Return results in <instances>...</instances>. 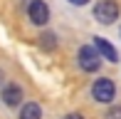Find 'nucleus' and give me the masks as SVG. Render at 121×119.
I'll use <instances>...</instances> for the list:
<instances>
[{
  "label": "nucleus",
  "mask_w": 121,
  "mask_h": 119,
  "mask_svg": "<svg viewBox=\"0 0 121 119\" xmlns=\"http://www.w3.org/2000/svg\"><path fill=\"white\" fill-rule=\"evenodd\" d=\"M94 18L96 23L101 25H111L119 20V5L116 0H99V3L94 5Z\"/></svg>",
  "instance_id": "obj_1"
},
{
  "label": "nucleus",
  "mask_w": 121,
  "mask_h": 119,
  "mask_svg": "<svg viewBox=\"0 0 121 119\" xmlns=\"http://www.w3.org/2000/svg\"><path fill=\"white\" fill-rule=\"evenodd\" d=\"M106 119H121V107H111L109 114H106Z\"/></svg>",
  "instance_id": "obj_9"
},
{
  "label": "nucleus",
  "mask_w": 121,
  "mask_h": 119,
  "mask_svg": "<svg viewBox=\"0 0 121 119\" xmlns=\"http://www.w3.org/2000/svg\"><path fill=\"white\" fill-rule=\"evenodd\" d=\"M79 67L84 69V72H96L99 67H101V57H99V52L94 50V47H89V45H84V47H79Z\"/></svg>",
  "instance_id": "obj_4"
},
{
  "label": "nucleus",
  "mask_w": 121,
  "mask_h": 119,
  "mask_svg": "<svg viewBox=\"0 0 121 119\" xmlns=\"http://www.w3.org/2000/svg\"><path fill=\"white\" fill-rule=\"evenodd\" d=\"M64 119H84V117H82V114H67Z\"/></svg>",
  "instance_id": "obj_11"
},
{
  "label": "nucleus",
  "mask_w": 121,
  "mask_h": 119,
  "mask_svg": "<svg viewBox=\"0 0 121 119\" xmlns=\"http://www.w3.org/2000/svg\"><path fill=\"white\" fill-rule=\"evenodd\" d=\"M3 102L8 107H17L20 102H22V89H20L17 84H8V87L3 89Z\"/></svg>",
  "instance_id": "obj_6"
},
{
  "label": "nucleus",
  "mask_w": 121,
  "mask_h": 119,
  "mask_svg": "<svg viewBox=\"0 0 121 119\" xmlns=\"http://www.w3.org/2000/svg\"><path fill=\"white\" fill-rule=\"evenodd\" d=\"M27 15H30V23L32 25H47L49 23V5L45 0H30L27 5Z\"/></svg>",
  "instance_id": "obj_3"
},
{
  "label": "nucleus",
  "mask_w": 121,
  "mask_h": 119,
  "mask_svg": "<svg viewBox=\"0 0 121 119\" xmlns=\"http://www.w3.org/2000/svg\"><path fill=\"white\" fill-rule=\"evenodd\" d=\"M91 97L99 102V104H109V102L116 97V87L109 77H99L94 84H91Z\"/></svg>",
  "instance_id": "obj_2"
},
{
  "label": "nucleus",
  "mask_w": 121,
  "mask_h": 119,
  "mask_svg": "<svg viewBox=\"0 0 121 119\" xmlns=\"http://www.w3.org/2000/svg\"><path fill=\"white\" fill-rule=\"evenodd\" d=\"M94 50L99 52V57H104L106 62H119V52L114 50V45L104 37H94Z\"/></svg>",
  "instance_id": "obj_5"
},
{
  "label": "nucleus",
  "mask_w": 121,
  "mask_h": 119,
  "mask_svg": "<svg viewBox=\"0 0 121 119\" xmlns=\"http://www.w3.org/2000/svg\"><path fill=\"white\" fill-rule=\"evenodd\" d=\"M20 119H42V109L35 102H25L20 109Z\"/></svg>",
  "instance_id": "obj_7"
},
{
  "label": "nucleus",
  "mask_w": 121,
  "mask_h": 119,
  "mask_svg": "<svg viewBox=\"0 0 121 119\" xmlns=\"http://www.w3.org/2000/svg\"><path fill=\"white\" fill-rule=\"evenodd\" d=\"M69 3H72V5H77V8H82V5H86L89 0H69Z\"/></svg>",
  "instance_id": "obj_10"
},
{
  "label": "nucleus",
  "mask_w": 121,
  "mask_h": 119,
  "mask_svg": "<svg viewBox=\"0 0 121 119\" xmlns=\"http://www.w3.org/2000/svg\"><path fill=\"white\" fill-rule=\"evenodd\" d=\"M40 47L45 52H52L54 47H57V37H54L52 32H42V35H40Z\"/></svg>",
  "instance_id": "obj_8"
}]
</instances>
